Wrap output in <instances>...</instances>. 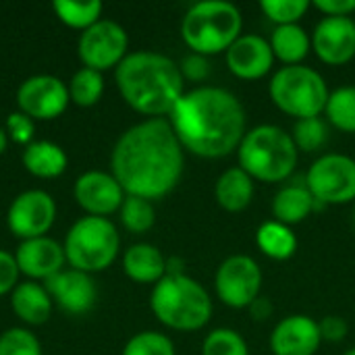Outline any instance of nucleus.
Masks as SVG:
<instances>
[{
	"label": "nucleus",
	"instance_id": "nucleus-1",
	"mask_svg": "<svg viewBox=\"0 0 355 355\" xmlns=\"http://www.w3.org/2000/svg\"><path fill=\"white\" fill-rule=\"evenodd\" d=\"M185 150L168 119H146L129 127L110 152V173L127 196L160 200L181 181Z\"/></svg>",
	"mask_w": 355,
	"mask_h": 355
},
{
	"label": "nucleus",
	"instance_id": "nucleus-2",
	"mask_svg": "<svg viewBox=\"0 0 355 355\" xmlns=\"http://www.w3.org/2000/svg\"><path fill=\"white\" fill-rule=\"evenodd\" d=\"M168 123L183 150L200 158H223L245 137V110L235 94L214 85H200L181 96Z\"/></svg>",
	"mask_w": 355,
	"mask_h": 355
},
{
	"label": "nucleus",
	"instance_id": "nucleus-3",
	"mask_svg": "<svg viewBox=\"0 0 355 355\" xmlns=\"http://www.w3.org/2000/svg\"><path fill=\"white\" fill-rule=\"evenodd\" d=\"M114 81L127 106L148 119H164L185 94L179 64L158 52H129L114 69Z\"/></svg>",
	"mask_w": 355,
	"mask_h": 355
},
{
	"label": "nucleus",
	"instance_id": "nucleus-4",
	"mask_svg": "<svg viewBox=\"0 0 355 355\" xmlns=\"http://www.w3.org/2000/svg\"><path fill=\"white\" fill-rule=\"evenodd\" d=\"M150 310L160 324L181 333L204 329L212 318V300L196 279L166 275L152 287Z\"/></svg>",
	"mask_w": 355,
	"mask_h": 355
},
{
	"label": "nucleus",
	"instance_id": "nucleus-5",
	"mask_svg": "<svg viewBox=\"0 0 355 355\" xmlns=\"http://www.w3.org/2000/svg\"><path fill=\"white\" fill-rule=\"evenodd\" d=\"M300 150L291 133L279 125H258L245 133L237 148L239 168L254 181L281 183L297 166Z\"/></svg>",
	"mask_w": 355,
	"mask_h": 355
},
{
	"label": "nucleus",
	"instance_id": "nucleus-6",
	"mask_svg": "<svg viewBox=\"0 0 355 355\" xmlns=\"http://www.w3.org/2000/svg\"><path fill=\"white\" fill-rule=\"evenodd\" d=\"M243 15L227 0H204L185 12L181 21V37L185 46L202 56L227 52L241 35Z\"/></svg>",
	"mask_w": 355,
	"mask_h": 355
},
{
	"label": "nucleus",
	"instance_id": "nucleus-7",
	"mask_svg": "<svg viewBox=\"0 0 355 355\" xmlns=\"http://www.w3.org/2000/svg\"><path fill=\"white\" fill-rule=\"evenodd\" d=\"M62 248L69 268L94 275L114 264L121 250V237L110 218L81 216L67 231Z\"/></svg>",
	"mask_w": 355,
	"mask_h": 355
},
{
	"label": "nucleus",
	"instance_id": "nucleus-8",
	"mask_svg": "<svg viewBox=\"0 0 355 355\" xmlns=\"http://www.w3.org/2000/svg\"><path fill=\"white\" fill-rule=\"evenodd\" d=\"M268 94L275 106L295 121L320 116L331 96L324 77L306 64L281 67L270 79Z\"/></svg>",
	"mask_w": 355,
	"mask_h": 355
},
{
	"label": "nucleus",
	"instance_id": "nucleus-9",
	"mask_svg": "<svg viewBox=\"0 0 355 355\" xmlns=\"http://www.w3.org/2000/svg\"><path fill=\"white\" fill-rule=\"evenodd\" d=\"M306 187L320 206H341L355 200V160L345 154H324L312 162Z\"/></svg>",
	"mask_w": 355,
	"mask_h": 355
},
{
	"label": "nucleus",
	"instance_id": "nucleus-10",
	"mask_svg": "<svg viewBox=\"0 0 355 355\" xmlns=\"http://www.w3.org/2000/svg\"><path fill=\"white\" fill-rule=\"evenodd\" d=\"M129 35L123 25L110 19H100L89 29L81 31L77 42V56L83 67L98 73L116 69L129 54Z\"/></svg>",
	"mask_w": 355,
	"mask_h": 355
},
{
	"label": "nucleus",
	"instance_id": "nucleus-11",
	"mask_svg": "<svg viewBox=\"0 0 355 355\" xmlns=\"http://www.w3.org/2000/svg\"><path fill=\"white\" fill-rule=\"evenodd\" d=\"M214 289L225 306L235 310L250 308V304L260 297L262 270L258 262L250 256H229L216 268Z\"/></svg>",
	"mask_w": 355,
	"mask_h": 355
},
{
	"label": "nucleus",
	"instance_id": "nucleus-12",
	"mask_svg": "<svg viewBox=\"0 0 355 355\" xmlns=\"http://www.w3.org/2000/svg\"><path fill=\"white\" fill-rule=\"evenodd\" d=\"M56 220V202L44 189L19 193L6 210V227L12 237L27 241L46 237Z\"/></svg>",
	"mask_w": 355,
	"mask_h": 355
},
{
	"label": "nucleus",
	"instance_id": "nucleus-13",
	"mask_svg": "<svg viewBox=\"0 0 355 355\" xmlns=\"http://www.w3.org/2000/svg\"><path fill=\"white\" fill-rule=\"evenodd\" d=\"M17 106L33 121H54L71 104L67 83L56 75H31L17 87Z\"/></svg>",
	"mask_w": 355,
	"mask_h": 355
},
{
	"label": "nucleus",
	"instance_id": "nucleus-14",
	"mask_svg": "<svg viewBox=\"0 0 355 355\" xmlns=\"http://www.w3.org/2000/svg\"><path fill=\"white\" fill-rule=\"evenodd\" d=\"M73 198L87 216L108 218L121 210L127 193L112 173L87 171L77 177L73 185Z\"/></svg>",
	"mask_w": 355,
	"mask_h": 355
},
{
	"label": "nucleus",
	"instance_id": "nucleus-15",
	"mask_svg": "<svg viewBox=\"0 0 355 355\" xmlns=\"http://www.w3.org/2000/svg\"><path fill=\"white\" fill-rule=\"evenodd\" d=\"M44 287L52 297V304L71 316L87 314L98 300V287L92 275L75 268H62L58 275L48 279Z\"/></svg>",
	"mask_w": 355,
	"mask_h": 355
},
{
	"label": "nucleus",
	"instance_id": "nucleus-16",
	"mask_svg": "<svg viewBox=\"0 0 355 355\" xmlns=\"http://www.w3.org/2000/svg\"><path fill=\"white\" fill-rule=\"evenodd\" d=\"M312 50L331 67L347 64L355 56V21L352 17H324L312 33Z\"/></svg>",
	"mask_w": 355,
	"mask_h": 355
},
{
	"label": "nucleus",
	"instance_id": "nucleus-17",
	"mask_svg": "<svg viewBox=\"0 0 355 355\" xmlns=\"http://www.w3.org/2000/svg\"><path fill=\"white\" fill-rule=\"evenodd\" d=\"M229 71L243 81H256L272 71L275 54L270 42L256 33H241L225 52Z\"/></svg>",
	"mask_w": 355,
	"mask_h": 355
},
{
	"label": "nucleus",
	"instance_id": "nucleus-18",
	"mask_svg": "<svg viewBox=\"0 0 355 355\" xmlns=\"http://www.w3.org/2000/svg\"><path fill=\"white\" fill-rule=\"evenodd\" d=\"M15 260L19 272L27 277V281H48L58 275L64 264V248L52 237H35L21 241L15 250Z\"/></svg>",
	"mask_w": 355,
	"mask_h": 355
},
{
	"label": "nucleus",
	"instance_id": "nucleus-19",
	"mask_svg": "<svg viewBox=\"0 0 355 355\" xmlns=\"http://www.w3.org/2000/svg\"><path fill=\"white\" fill-rule=\"evenodd\" d=\"M320 343L318 322L304 314L283 318L270 335V349L275 355H314Z\"/></svg>",
	"mask_w": 355,
	"mask_h": 355
},
{
	"label": "nucleus",
	"instance_id": "nucleus-20",
	"mask_svg": "<svg viewBox=\"0 0 355 355\" xmlns=\"http://www.w3.org/2000/svg\"><path fill=\"white\" fill-rule=\"evenodd\" d=\"M52 308H54L52 297L48 295L42 283L23 281L10 293V310L21 322L29 327L46 324L52 316Z\"/></svg>",
	"mask_w": 355,
	"mask_h": 355
},
{
	"label": "nucleus",
	"instance_id": "nucleus-21",
	"mask_svg": "<svg viewBox=\"0 0 355 355\" xmlns=\"http://www.w3.org/2000/svg\"><path fill=\"white\" fill-rule=\"evenodd\" d=\"M123 272L139 285H156L166 277V258L152 243H135L123 254Z\"/></svg>",
	"mask_w": 355,
	"mask_h": 355
},
{
	"label": "nucleus",
	"instance_id": "nucleus-22",
	"mask_svg": "<svg viewBox=\"0 0 355 355\" xmlns=\"http://www.w3.org/2000/svg\"><path fill=\"white\" fill-rule=\"evenodd\" d=\"M21 162L25 171L37 179H56L67 171L69 158L58 144L48 139H37L27 148H23Z\"/></svg>",
	"mask_w": 355,
	"mask_h": 355
},
{
	"label": "nucleus",
	"instance_id": "nucleus-23",
	"mask_svg": "<svg viewBox=\"0 0 355 355\" xmlns=\"http://www.w3.org/2000/svg\"><path fill=\"white\" fill-rule=\"evenodd\" d=\"M214 200L227 212H241L254 200V179L239 166L227 168L214 185Z\"/></svg>",
	"mask_w": 355,
	"mask_h": 355
},
{
	"label": "nucleus",
	"instance_id": "nucleus-24",
	"mask_svg": "<svg viewBox=\"0 0 355 355\" xmlns=\"http://www.w3.org/2000/svg\"><path fill=\"white\" fill-rule=\"evenodd\" d=\"M316 210V200L308 191L306 185H289L283 187L272 200V214L275 220L293 227L304 223Z\"/></svg>",
	"mask_w": 355,
	"mask_h": 355
},
{
	"label": "nucleus",
	"instance_id": "nucleus-25",
	"mask_svg": "<svg viewBox=\"0 0 355 355\" xmlns=\"http://www.w3.org/2000/svg\"><path fill=\"white\" fill-rule=\"evenodd\" d=\"M270 48L275 58H279L285 67L302 64L312 50V37L300 23L279 25L270 35Z\"/></svg>",
	"mask_w": 355,
	"mask_h": 355
},
{
	"label": "nucleus",
	"instance_id": "nucleus-26",
	"mask_svg": "<svg viewBox=\"0 0 355 355\" xmlns=\"http://www.w3.org/2000/svg\"><path fill=\"white\" fill-rule=\"evenodd\" d=\"M256 245L266 258L283 262L297 252V237L291 227L279 220H266L256 231Z\"/></svg>",
	"mask_w": 355,
	"mask_h": 355
},
{
	"label": "nucleus",
	"instance_id": "nucleus-27",
	"mask_svg": "<svg viewBox=\"0 0 355 355\" xmlns=\"http://www.w3.org/2000/svg\"><path fill=\"white\" fill-rule=\"evenodd\" d=\"M69 89V100L71 104L79 106V108H92L102 100L104 94V75L81 67L79 71L73 73V77L67 83Z\"/></svg>",
	"mask_w": 355,
	"mask_h": 355
},
{
	"label": "nucleus",
	"instance_id": "nucleus-28",
	"mask_svg": "<svg viewBox=\"0 0 355 355\" xmlns=\"http://www.w3.org/2000/svg\"><path fill=\"white\" fill-rule=\"evenodd\" d=\"M54 15L60 23H64L71 29L85 31L92 25H96L102 19V2L92 0V2H73V0H56L52 4Z\"/></svg>",
	"mask_w": 355,
	"mask_h": 355
},
{
	"label": "nucleus",
	"instance_id": "nucleus-29",
	"mask_svg": "<svg viewBox=\"0 0 355 355\" xmlns=\"http://www.w3.org/2000/svg\"><path fill=\"white\" fill-rule=\"evenodd\" d=\"M324 114L335 129L343 133H355V85H345L331 92Z\"/></svg>",
	"mask_w": 355,
	"mask_h": 355
},
{
	"label": "nucleus",
	"instance_id": "nucleus-30",
	"mask_svg": "<svg viewBox=\"0 0 355 355\" xmlns=\"http://www.w3.org/2000/svg\"><path fill=\"white\" fill-rule=\"evenodd\" d=\"M121 223L129 233L141 235L148 233L154 223H156V210L154 204L150 200L144 198H135V196H127L121 210H119Z\"/></svg>",
	"mask_w": 355,
	"mask_h": 355
},
{
	"label": "nucleus",
	"instance_id": "nucleus-31",
	"mask_svg": "<svg viewBox=\"0 0 355 355\" xmlns=\"http://www.w3.org/2000/svg\"><path fill=\"white\" fill-rule=\"evenodd\" d=\"M202 355H250L245 339L233 329H216L206 335Z\"/></svg>",
	"mask_w": 355,
	"mask_h": 355
},
{
	"label": "nucleus",
	"instance_id": "nucleus-32",
	"mask_svg": "<svg viewBox=\"0 0 355 355\" xmlns=\"http://www.w3.org/2000/svg\"><path fill=\"white\" fill-rule=\"evenodd\" d=\"M260 8L264 17L279 25H295L310 8L308 0H262Z\"/></svg>",
	"mask_w": 355,
	"mask_h": 355
},
{
	"label": "nucleus",
	"instance_id": "nucleus-33",
	"mask_svg": "<svg viewBox=\"0 0 355 355\" xmlns=\"http://www.w3.org/2000/svg\"><path fill=\"white\" fill-rule=\"evenodd\" d=\"M291 137L300 152H316L327 144V137H329L327 123L320 121V116L295 121Z\"/></svg>",
	"mask_w": 355,
	"mask_h": 355
},
{
	"label": "nucleus",
	"instance_id": "nucleus-34",
	"mask_svg": "<svg viewBox=\"0 0 355 355\" xmlns=\"http://www.w3.org/2000/svg\"><path fill=\"white\" fill-rule=\"evenodd\" d=\"M121 355H177L173 341L156 331H144L133 335Z\"/></svg>",
	"mask_w": 355,
	"mask_h": 355
},
{
	"label": "nucleus",
	"instance_id": "nucleus-35",
	"mask_svg": "<svg viewBox=\"0 0 355 355\" xmlns=\"http://www.w3.org/2000/svg\"><path fill=\"white\" fill-rule=\"evenodd\" d=\"M0 355H42V345L29 329L12 327L0 335Z\"/></svg>",
	"mask_w": 355,
	"mask_h": 355
},
{
	"label": "nucleus",
	"instance_id": "nucleus-36",
	"mask_svg": "<svg viewBox=\"0 0 355 355\" xmlns=\"http://www.w3.org/2000/svg\"><path fill=\"white\" fill-rule=\"evenodd\" d=\"M4 131L8 135V139L17 146L27 148L29 144H33V135H35V121L29 119L27 114H23L21 110H15L6 116L4 123Z\"/></svg>",
	"mask_w": 355,
	"mask_h": 355
},
{
	"label": "nucleus",
	"instance_id": "nucleus-37",
	"mask_svg": "<svg viewBox=\"0 0 355 355\" xmlns=\"http://www.w3.org/2000/svg\"><path fill=\"white\" fill-rule=\"evenodd\" d=\"M181 75L185 81H193V83H202L210 77V62H208V56H202V54H187L181 64Z\"/></svg>",
	"mask_w": 355,
	"mask_h": 355
},
{
	"label": "nucleus",
	"instance_id": "nucleus-38",
	"mask_svg": "<svg viewBox=\"0 0 355 355\" xmlns=\"http://www.w3.org/2000/svg\"><path fill=\"white\" fill-rule=\"evenodd\" d=\"M19 266L15 260V254L0 250V297L10 295L12 289L19 285Z\"/></svg>",
	"mask_w": 355,
	"mask_h": 355
},
{
	"label": "nucleus",
	"instance_id": "nucleus-39",
	"mask_svg": "<svg viewBox=\"0 0 355 355\" xmlns=\"http://www.w3.org/2000/svg\"><path fill=\"white\" fill-rule=\"evenodd\" d=\"M318 329H320V337L322 341H331V343H339L347 337L349 333V327L345 322V318L341 316H324L320 322H318Z\"/></svg>",
	"mask_w": 355,
	"mask_h": 355
},
{
	"label": "nucleus",
	"instance_id": "nucleus-40",
	"mask_svg": "<svg viewBox=\"0 0 355 355\" xmlns=\"http://www.w3.org/2000/svg\"><path fill=\"white\" fill-rule=\"evenodd\" d=\"M314 6L327 17H349L355 10V0H316Z\"/></svg>",
	"mask_w": 355,
	"mask_h": 355
},
{
	"label": "nucleus",
	"instance_id": "nucleus-41",
	"mask_svg": "<svg viewBox=\"0 0 355 355\" xmlns=\"http://www.w3.org/2000/svg\"><path fill=\"white\" fill-rule=\"evenodd\" d=\"M250 316H252V320H256V322H264V320H268L270 316H272V312H275V308H272V304H270V300H266V297H256L252 304H250Z\"/></svg>",
	"mask_w": 355,
	"mask_h": 355
},
{
	"label": "nucleus",
	"instance_id": "nucleus-42",
	"mask_svg": "<svg viewBox=\"0 0 355 355\" xmlns=\"http://www.w3.org/2000/svg\"><path fill=\"white\" fill-rule=\"evenodd\" d=\"M8 144H10V139H8V135H6L4 127H0V156H2L4 152H6Z\"/></svg>",
	"mask_w": 355,
	"mask_h": 355
},
{
	"label": "nucleus",
	"instance_id": "nucleus-43",
	"mask_svg": "<svg viewBox=\"0 0 355 355\" xmlns=\"http://www.w3.org/2000/svg\"><path fill=\"white\" fill-rule=\"evenodd\" d=\"M343 355H355V347H354V349H349V352H345Z\"/></svg>",
	"mask_w": 355,
	"mask_h": 355
},
{
	"label": "nucleus",
	"instance_id": "nucleus-44",
	"mask_svg": "<svg viewBox=\"0 0 355 355\" xmlns=\"http://www.w3.org/2000/svg\"><path fill=\"white\" fill-rule=\"evenodd\" d=\"M354 223H355V210H354Z\"/></svg>",
	"mask_w": 355,
	"mask_h": 355
}]
</instances>
